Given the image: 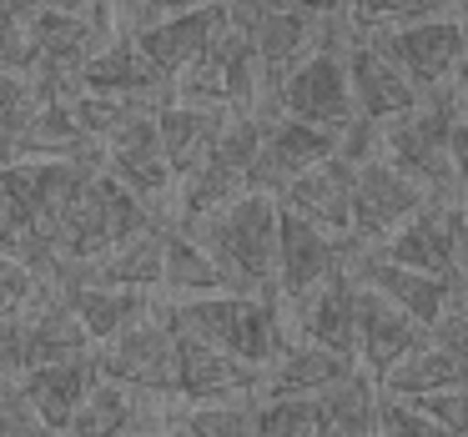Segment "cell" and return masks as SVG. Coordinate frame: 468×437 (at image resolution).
<instances>
[{
  "label": "cell",
  "mask_w": 468,
  "mask_h": 437,
  "mask_svg": "<svg viewBox=\"0 0 468 437\" xmlns=\"http://www.w3.org/2000/svg\"><path fill=\"white\" fill-rule=\"evenodd\" d=\"M378 437H448V432L418 402L383 392V402H378Z\"/></svg>",
  "instance_id": "e575fe53"
},
{
  "label": "cell",
  "mask_w": 468,
  "mask_h": 437,
  "mask_svg": "<svg viewBox=\"0 0 468 437\" xmlns=\"http://www.w3.org/2000/svg\"><path fill=\"white\" fill-rule=\"evenodd\" d=\"M347 272L357 276L363 286H373V292H383L388 302L398 307V312H408L418 327H433L438 317L448 312V307L458 302V292H463V282H448V276H433V272H413V266H398L388 262V256H378L373 246H347Z\"/></svg>",
  "instance_id": "8fae6325"
},
{
  "label": "cell",
  "mask_w": 468,
  "mask_h": 437,
  "mask_svg": "<svg viewBox=\"0 0 468 437\" xmlns=\"http://www.w3.org/2000/svg\"><path fill=\"white\" fill-rule=\"evenodd\" d=\"M463 36H468V21L458 11H448V16H423V21L378 31L373 41L383 46V56L418 86V91L433 96V91H448V86H453L458 56H463Z\"/></svg>",
  "instance_id": "8992f818"
},
{
  "label": "cell",
  "mask_w": 468,
  "mask_h": 437,
  "mask_svg": "<svg viewBox=\"0 0 468 437\" xmlns=\"http://www.w3.org/2000/svg\"><path fill=\"white\" fill-rule=\"evenodd\" d=\"M287 307H292V317H297V322L287 327L297 342L327 347V352H343L357 362V282H353L347 266L337 276H327L317 292L297 297V302H287Z\"/></svg>",
  "instance_id": "e0dca14e"
},
{
  "label": "cell",
  "mask_w": 468,
  "mask_h": 437,
  "mask_svg": "<svg viewBox=\"0 0 468 437\" xmlns=\"http://www.w3.org/2000/svg\"><path fill=\"white\" fill-rule=\"evenodd\" d=\"M172 332H176V397L202 407V402H242V397L257 392L252 367H242L222 347L202 342L182 327H172Z\"/></svg>",
  "instance_id": "ac0fdd59"
},
{
  "label": "cell",
  "mask_w": 468,
  "mask_h": 437,
  "mask_svg": "<svg viewBox=\"0 0 468 437\" xmlns=\"http://www.w3.org/2000/svg\"><path fill=\"white\" fill-rule=\"evenodd\" d=\"M162 286L176 297V302H197V297H217L232 292L222 276V266L212 262L202 242L182 226H166V266H162Z\"/></svg>",
  "instance_id": "484cf974"
},
{
  "label": "cell",
  "mask_w": 468,
  "mask_h": 437,
  "mask_svg": "<svg viewBox=\"0 0 468 437\" xmlns=\"http://www.w3.org/2000/svg\"><path fill=\"white\" fill-rule=\"evenodd\" d=\"M277 226H282V202L272 192H242L232 206L212 212L207 222L182 226L212 252V262L222 266L232 292L272 297L277 282Z\"/></svg>",
  "instance_id": "6da1fadb"
},
{
  "label": "cell",
  "mask_w": 468,
  "mask_h": 437,
  "mask_svg": "<svg viewBox=\"0 0 468 437\" xmlns=\"http://www.w3.org/2000/svg\"><path fill=\"white\" fill-rule=\"evenodd\" d=\"M71 91L112 96V101H132V106H146V111H156V106L172 101V81L136 51L132 36H112V41L81 66V76H76Z\"/></svg>",
  "instance_id": "4fadbf2b"
},
{
  "label": "cell",
  "mask_w": 468,
  "mask_h": 437,
  "mask_svg": "<svg viewBox=\"0 0 468 437\" xmlns=\"http://www.w3.org/2000/svg\"><path fill=\"white\" fill-rule=\"evenodd\" d=\"M166 322L202 337L212 347H222L227 357L252 367L257 377L292 342L282 302L277 297H252V292H217V297H197V302H172L166 307Z\"/></svg>",
  "instance_id": "7a4b0ae2"
},
{
  "label": "cell",
  "mask_w": 468,
  "mask_h": 437,
  "mask_svg": "<svg viewBox=\"0 0 468 437\" xmlns=\"http://www.w3.org/2000/svg\"><path fill=\"white\" fill-rule=\"evenodd\" d=\"M317 437H378V422H337V417H323V432Z\"/></svg>",
  "instance_id": "7bdbcfd3"
},
{
  "label": "cell",
  "mask_w": 468,
  "mask_h": 437,
  "mask_svg": "<svg viewBox=\"0 0 468 437\" xmlns=\"http://www.w3.org/2000/svg\"><path fill=\"white\" fill-rule=\"evenodd\" d=\"M357 362L343 352H327L313 342H287L257 377V397H323L327 387H337L343 377H353Z\"/></svg>",
  "instance_id": "44dd1931"
},
{
  "label": "cell",
  "mask_w": 468,
  "mask_h": 437,
  "mask_svg": "<svg viewBox=\"0 0 468 437\" xmlns=\"http://www.w3.org/2000/svg\"><path fill=\"white\" fill-rule=\"evenodd\" d=\"M353 282H357V276H353ZM423 337L428 332L413 322V317L398 312L383 292H373V286L357 282V367H363L373 382L383 372H393L408 352H418Z\"/></svg>",
  "instance_id": "d6986e66"
},
{
  "label": "cell",
  "mask_w": 468,
  "mask_h": 437,
  "mask_svg": "<svg viewBox=\"0 0 468 437\" xmlns=\"http://www.w3.org/2000/svg\"><path fill=\"white\" fill-rule=\"evenodd\" d=\"M227 26V5H207V11H182V16H162V21H146L142 31H132L136 51L176 86V76L192 71L207 56V46L222 36Z\"/></svg>",
  "instance_id": "2e32d148"
},
{
  "label": "cell",
  "mask_w": 468,
  "mask_h": 437,
  "mask_svg": "<svg viewBox=\"0 0 468 437\" xmlns=\"http://www.w3.org/2000/svg\"><path fill=\"white\" fill-rule=\"evenodd\" d=\"M428 342H438L443 352H453V357H463V362H468V312H463V307H458V302L448 307V312L428 327Z\"/></svg>",
  "instance_id": "f35d334b"
},
{
  "label": "cell",
  "mask_w": 468,
  "mask_h": 437,
  "mask_svg": "<svg viewBox=\"0 0 468 437\" xmlns=\"http://www.w3.org/2000/svg\"><path fill=\"white\" fill-rule=\"evenodd\" d=\"M96 357H81V362H56V367H36V372H26V377H16L21 382V392H26V402L36 407V417H41L46 427H51L56 437L71 427V417H76V407L86 402V392H91V382H96Z\"/></svg>",
  "instance_id": "603a6c76"
},
{
  "label": "cell",
  "mask_w": 468,
  "mask_h": 437,
  "mask_svg": "<svg viewBox=\"0 0 468 437\" xmlns=\"http://www.w3.org/2000/svg\"><path fill=\"white\" fill-rule=\"evenodd\" d=\"M277 202L292 216L313 222L317 232L343 242V236H353V166H347L343 156H333V161L303 172L297 182H287Z\"/></svg>",
  "instance_id": "ffe728a7"
},
{
  "label": "cell",
  "mask_w": 468,
  "mask_h": 437,
  "mask_svg": "<svg viewBox=\"0 0 468 437\" xmlns=\"http://www.w3.org/2000/svg\"><path fill=\"white\" fill-rule=\"evenodd\" d=\"M162 266H166V226H152V232L122 242L116 252H106L101 262H96V276H91V282L132 286V292H152V286H162Z\"/></svg>",
  "instance_id": "4316f807"
},
{
  "label": "cell",
  "mask_w": 468,
  "mask_h": 437,
  "mask_svg": "<svg viewBox=\"0 0 468 437\" xmlns=\"http://www.w3.org/2000/svg\"><path fill=\"white\" fill-rule=\"evenodd\" d=\"M26 5H41V11H76V16H101V21H112V5H106V0H26Z\"/></svg>",
  "instance_id": "b9f144b4"
},
{
  "label": "cell",
  "mask_w": 468,
  "mask_h": 437,
  "mask_svg": "<svg viewBox=\"0 0 468 437\" xmlns=\"http://www.w3.org/2000/svg\"><path fill=\"white\" fill-rule=\"evenodd\" d=\"M347 86H353V106H357V121H373V126H388L398 116L418 111L423 106V91L398 71L393 61L383 56V46L373 36H353L347 31Z\"/></svg>",
  "instance_id": "7c38bea8"
},
{
  "label": "cell",
  "mask_w": 468,
  "mask_h": 437,
  "mask_svg": "<svg viewBox=\"0 0 468 437\" xmlns=\"http://www.w3.org/2000/svg\"><path fill=\"white\" fill-rule=\"evenodd\" d=\"M458 307H463V312H468V286H463V292H458Z\"/></svg>",
  "instance_id": "681fc988"
},
{
  "label": "cell",
  "mask_w": 468,
  "mask_h": 437,
  "mask_svg": "<svg viewBox=\"0 0 468 437\" xmlns=\"http://www.w3.org/2000/svg\"><path fill=\"white\" fill-rule=\"evenodd\" d=\"M333 156H343V131L297 121V116H267L262 151H257V166H252V192L282 196L287 182H297L303 172L333 161Z\"/></svg>",
  "instance_id": "9c48e42d"
},
{
  "label": "cell",
  "mask_w": 468,
  "mask_h": 437,
  "mask_svg": "<svg viewBox=\"0 0 468 437\" xmlns=\"http://www.w3.org/2000/svg\"><path fill=\"white\" fill-rule=\"evenodd\" d=\"M66 307L76 312V322L86 327L91 342H116L122 332H132L136 322L152 317V297L132 292V286H106V282H81L66 292Z\"/></svg>",
  "instance_id": "cb8c5ba5"
},
{
  "label": "cell",
  "mask_w": 468,
  "mask_h": 437,
  "mask_svg": "<svg viewBox=\"0 0 468 437\" xmlns=\"http://www.w3.org/2000/svg\"><path fill=\"white\" fill-rule=\"evenodd\" d=\"M458 226H463V202L458 196H433L423 212H413L398 232H388L373 246L378 256L413 272H433L458 282Z\"/></svg>",
  "instance_id": "ba28073f"
},
{
  "label": "cell",
  "mask_w": 468,
  "mask_h": 437,
  "mask_svg": "<svg viewBox=\"0 0 468 437\" xmlns=\"http://www.w3.org/2000/svg\"><path fill=\"white\" fill-rule=\"evenodd\" d=\"M343 266H347V246L282 206V226H277V282H272L277 297L297 302V297L317 292L327 276H337Z\"/></svg>",
  "instance_id": "5bb4252c"
},
{
  "label": "cell",
  "mask_w": 468,
  "mask_h": 437,
  "mask_svg": "<svg viewBox=\"0 0 468 437\" xmlns=\"http://www.w3.org/2000/svg\"><path fill=\"white\" fill-rule=\"evenodd\" d=\"M343 46H337V36H333V41H323L307 61H297L272 91V116H297V121L327 126V131H347V126L357 121V106H353V86H347Z\"/></svg>",
  "instance_id": "5b68a950"
},
{
  "label": "cell",
  "mask_w": 468,
  "mask_h": 437,
  "mask_svg": "<svg viewBox=\"0 0 468 437\" xmlns=\"http://www.w3.org/2000/svg\"><path fill=\"white\" fill-rule=\"evenodd\" d=\"M172 437H182V432H172Z\"/></svg>",
  "instance_id": "816d5d0a"
},
{
  "label": "cell",
  "mask_w": 468,
  "mask_h": 437,
  "mask_svg": "<svg viewBox=\"0 0 468 437\" xmlns=\"http://www.w3.org/2000/svg\"><path fill=\"white\" fill-rule=\"evenodd\" d=\"M207 5H227V0H132V5L122 11V21H132V31H142L146 21L182 16V11H207Z\"/></svg>",
  "instance_id": "74e56055"
},
{
  "label": "cell",
  "mask_w": 468,
  "mask_h": 437,
  "mask_svg": "<svg viewBox=\"0 0 468 437\" xmlns=\"http://www.w3.org/2000/svg\"><path fill=\"white\" fill-rule=\"evenodd\" d=\"M36 106H41L36 76L0 71V146H21V131L31 126Z\"/></svg>",
  "instance_id": "1f68e13d"
},
{
  "label": "cell",
  "mask_w": 468,
  "mask_h": 437,
  "mask_svg": "<svg viewBox=\"0 0 468 437\" xmlns=\"http://www.w3.org/2000/svg\"><path fill=\"white\" fill-rule=\"evenodd\" d=\"M323 412L317 397H262L252 417V437H317Z\"/></svg>",
  "instance_id": "f546056e"
},
{
  "label": "cell",
  "mask_w": 468,
  "mask_h": 437,
  "mask_svg": "<svg viewBox=\"0 0 468 437\" xmlns=\"http://www.w3.org/2000/svg\"><path fill=\"white\" fill-rule=\"evenodd\" d=\"M453 96H468V36H463V56H458V76H453Z\"/></svg>",
  "instance_id": "ee69618b"
},
{
  "label": "cell",
  "mask_w": 468,
  "mask_h": 437,
  "mask_svg": "<svg viewBox=\"0 0 468 437\" xmlns=\"http://www.w3.org/2000/svg\"><path fill=\"white\" fill-rule=\"evenodd\" d=\"M46 282L36 276L31 262H21V256L0 252V322H16V317H26L36 302H46Z\"/></svg>",
  "instance_id": "d6a6232c"
},
{
  "label": "cell",
  "mask_w": 468,
  "mask_h": 437,
  "mask_svg": "<svg viewBox=\"0 0 468 437\" xmlns=\"http://www.w3.org/2000/svg\"><path fill=\"white\" fill-rule=\"evenodd\" d=\"M136 392L122 382H112V377H96L91 392H86V402L76 407L71 427H66V437H126L136 432Z\"/></svg>",
  "instance_id": "83f0119b"
},
{
  "label": "cell",
  "mask_w": 468,
  "mask_h": 437,
  "mask_svg": "<svg viewBox=\"0 0 468 437\" xmlns=\"http://www.w3.org/2000/svg\"><path fill=\"white\" fill-rule=\"evenodd\" d=\"M448 11H453V0H353L347 31L378 36V31H393V26L423 21V16H448Z\"/></svg>",
  "instance_id": "f1b7e54d"
},
{
  "label": "cell",
  "mask_w": 468,
  "mask_h": 437,
  "mask_svg": "<svg viewBox=\"0 0 468 437\" xmlns=\"http://www.w3.org/2000/svg\"><path fill=\"white\" fill-rule=\"evenodd\" d=\"M347 166H353V242L357 246H378L388 232H398L408 216L433 202L423 186L408 182L383 156H363V161H347Z\"/></svg>",
  "instance_id": "52a82bcc"
},
{
  "label": "cell",
  "mask_w": 468,
  "mask_h": 437,
  "mask_svg": "<svg viewBox=\"0 0 468 437\" xmlns=\"http://www.w3.org/2000/svg\"><path fill=\"white\" fill-rule=\"evenodd\" d=\"M418 407H423L448 437H468V387H448V392L418 397Z\"/></svg>",
  "instance_id": "8d00e7d4"
},
{
  "label": "cell",
  "mask_w": 468,
  "mask_h": 437,
  "mask_svg": "<svg viewBox=\"0 0 468 437\" xmlns=\"http://www.w3.org/2000/svg\"><path fill=\"white\" fill-rule=\"evenodd\" d=\"M458 106H463V111H468V96H458Z\"/></svg>",
  "instance_id": "f907efd6"
},
{
  "label": "cell",
  "mask_w": 468,
  "mask_h": 437,
  "mask_svg": "<svg viewBox=\"0 0 468 437\" xmlns=\"http://www.w3.org/2000/svg\"><path fill=\"white\" fill-rule=\"evenodd\" d=\"M101 172L112 176V182H122L132 196H142L146 206H152L156 196L172 192L176 172H172V161H166V151H162V136H156V111L132 116V121L106 141Z\"/></svg>",
  "instance_id": "9a60e30c"
},
{
  "label": "cell",
  "mask_w": 468,
  "mask_h": 437,
  "mask_svg": "<svg viewBox=\"0 0 468 437\" xmlns=\"http://www.w3.org/2000/svg\"><path fill=\"white\" fill-rule=\"evenodd\" d=\"M227 21L252 41L257 61L267 71V91H277V81L297 61H307L317 46L337 36V26H323L313 16L292 11L287 0H227Z\"/></svg>",
  "instance_id": "277c9868"
},
{
  "label": "cell",
  "mask_w": 468,
  "mask_h": 437,
  "mask_svg": "<svg viewBox=\"0 0 468 437\" xmlns=\"http://www.w3.org/2000/svg\"><path fill=\"white\" fill-rule=\"evenodd\" d=\"M126 437H162V432H146V427H136V432H126Z\"/></svg>",
  "instance_id": "c3c4849f"
},
{
  "label": "cell",
  "mask_w": 468,
  "mask_h": 437,
  "mask_svg": "<svg viewBox=\"0 0 468 437\" xmlns=\"http://www.w3.org/2000/svg\"><path fill=\"white\" fill-rule=\"evenodd\" d=\"M227 121H232L227 111H207V106L176 101V96L166 106H156V136H162V151L172 161L176 182H186L197 166H207V156L217 151V136H222Z\"/></svg>",
  "instance_id": "7402d4cb"
},
{
  "label": "cell",
  "mask_w": 468,
  "mask_h": 437,
  "mask_svg": "<svg viewBox=\"0 0 468 437\" xmlns=\"http://www.w3.org/2000/svg\"><path fill=\"white\" fill-rule=\"evenodd\" d=\"M453 121L458 101L448 91L423 96V106L398 121L378 126V156L393 161L408 182H418L428 196H458L453 182Z\"/></svg>",
  "instance_id": "3957f363"
},
{
  "label": "cell",
  "mask_w": 468,
  "mask_h": 437,
  "mask_svg": "<svg viewBox=\"0 0 468 437\" xmlns=\"http://www.w3.org/2000/svg\"><path fill=\"white\" fill-rule=\"evenodd\" d=\"M0 71L36 76L31 5H26V0H0Z\"/></svg>",
  "instance_id": "4dcf8cb0"
},
{
  "label": "cell",
  "mask_w": 468,
  "mask_h": 437,
  "mask_svg": "<svg viewBox=\"0 0 468 437\" xmlns=\"http://www.w3.org/2000/svg\"><path fill=\"white\" fill-rule=\"evenodd\" d=\"M453 11H458V16H463V21H468V0H453Z\"/></svg>",
  "instance_id": "bcb514c9"
},
{
  "label": "cell",
  "mask_w": 468,
  "mask_h": 437,
  "mask_svg": "<svg viewBox=\"0 0 468 437\" xmlns=\"http://www.w3.org/2000/svg\"><path fill=\"white\" fill-rule=\"evenodd\" d=\"M106 5H112V11H126V5H132V0H106Z\"/></svg>",
  "instance_id": "7dc6e473"
},
{
  "label": "cell",
  "mask_w": 468,
  "mask_h": 437,
  "mask_svg": "<svg viewBox=\"0 0 468 437\" xmlns=\"http://www.w3.org/2000/svg\"><path fill=\"white\" fill-rule=\"evenodd\" d=\"M448 387H468V362L453 352H443L438 342H428L418 352H408L393 372L378 377V392L388 397H403V402H418V397H433V392H448Z\"/></svg>",
  "instance_id": "d4e9b609"
},
{
  "label": "cell",
  "mask_w": 468,
  "mask_h": 437,
  "mask_svg": "<svg viewBox=\"0 0 468 437\" xmlns=\"http://www.w3.org/2000/svg\"><path fill=\"white\" fill-rule=\"evenodd\" d=\"M287 5L323 26H347V11H353V0H287Z\"/></svg>",
  "instance_id": "ab89813d"
},
{
  "label": "cell",
  "mask_w": 468,
  "mask_h": 437,
  "mask_svg": "<svg viewBox=\"0 0 468 437\" xmlns=\"http://www.w3.org/2000/svg\"><path fill=\"white\" fill-rule=\"evenodd\" d=\"M0 437H56L51 427L36 417V407L26 402L16 377H0Z\"/></svg>",
  "instance_id": "d590c367"
},
{
  "label": "cell",
  "mask_w": 468,
  "mask_h": 437,
  "mask_svg": "<svg viewBox=\"0 0 468 437\" xmlns=\"http://www.w3.org/2000/svg\"><path fill=\"white\" fill-rule=\"evenodd\" d=\"M96 372L112 382L132 387V392L152 397H176V332L172 322H136L132 332H122L116 342H106L96 352Z\"/></svg>",
  "instance_id": "30bf717a"
},
{
  "label": "cell",
  "mask_w": 468,
  "mask_h": 437,
  "mask_svg": "<svg viewBox=\"0 0 468 437\" xmlns=\"http://www.w3.org/2000/svg\"><path fill=\"white\" fill-rule=\"evenodd\" d=\"M458 276H468V212H463V226H458Z\"/></svg>",
  "instance_id": "f6af8a7d"
},
{
  "label": "cell",
  "mask_w": 468,
  "mask_h": 437,
  "mask_svg": "<svg viewBox=\"0 0 468 437\" xmlns=\"http://www.w3.org/2000/svg\"><path fill=\"white\" fill-rule=\"evenodd\" d=\"M252 417L257 407L247 402H202L182 417L176 432L182 437H252Z\"/></svg>",
  "instance_id": "836d02e7"
},
{
  "label": "cell",
  "mask_w": 468,
  "mask_h": 437,
  "mask_svg": "<svg viewBox=\"0 0 468 437\" xmlns=\"http://www.w3.org/2000/svg\"><path fill=\"white\" fill-rule=\"evenodd\" d=\"M453 182L458 192H468V111L458 106V121H453Z\"/></svg>",
  "instance_id": "60d3db41"
}]
</instances>
